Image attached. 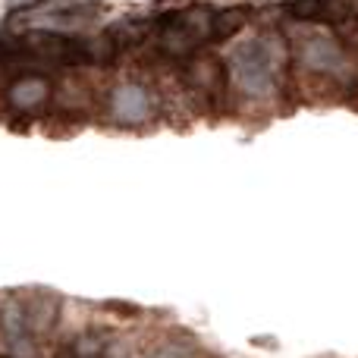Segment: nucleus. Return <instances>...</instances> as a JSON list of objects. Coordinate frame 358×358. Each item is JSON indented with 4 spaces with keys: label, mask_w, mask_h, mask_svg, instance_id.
<instances>
[{
    "label": "nucleus",
    "mask_w": 358,
    "mask_h": 358,
    "mask_svg": "<svg viewBox=\"0 0 358 358\" xmlns=\"http://www.w3.org/2000/svg\"><path fill=\"white\" fill-rule=\"evenodd\" d=\"M236 73H239L242 88H248V92H267V88H271V57L264 54V48H261L258 41H255L252 48L239 50V57H236Z\"/></svg>",
    "instance_id": "f257e3e1"
},
{
    "label": "nucleus",
    "mask_w": 358,
    "mask_h": 358,
    "mask_svg": "<svg viewBox=\"0 0 358 358\" xmlns=\"http://www.w3.org/2000/svg\"><path fill=\"white\" fill-rule=\"evenodd\" d=\"M113 113L123 123H142L148 117V94L142 85H120L113 92Z\"/></svg>",
    "instance_id": "f03ea898"
},
{
    "label": "nucleus",
    "mask_w": 358,
    "mask_h": 358,
    "mask_svg": "<svg viewBox=\"0 0 358 358\" xmlns=\"http://www.w3.org/2000/svg\"><path fill=\"white\" fill-rule=\"evenodd\" d=\"M48 94V82L44 79H19L16 85L10 88V101L16 107H35L44 101Z\"/></svg>",
    "instance_id": "7ed1b4c3"
}]
</instances>
